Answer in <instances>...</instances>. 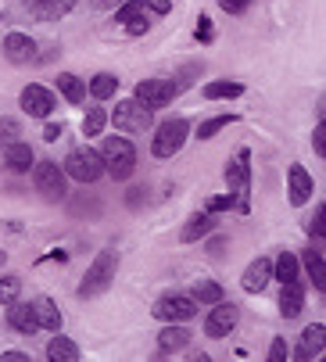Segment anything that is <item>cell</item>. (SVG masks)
<instances>
[{
    "instance_id": "cell-1",
    "label": "cell",
    "mask_w": 326,
    "mask_h": 362,
    "mask_svg": "<svg viewBox=\"0 0 326 362\" xmlns=\"http://www.w3.org/2000/svg\"><path fill=\"white\" fill-rule=\"evenodd\" d=\"M100 162H104V173L112 180H129L133 169H136V151L126 136H107L104 147H100Z\"/></svg>"
},
{
    "instance_id": "cell-2",
    "label": "cell",
    "mask_w": 326,
    "mask_h": 362,
    "mask_svg": "<svg viewBox=\"0 0 326 362\" xmlns=\"http://www.w3.org/2000/svg\"><path fill=\"white\" fill-rule=\"evenodd\" d=\"M115 266H119L115 251H100V255L93 258V266L86 269L83 284H79V298H97V294H104L107 284L115 280Z\"/></svg>"
},
{
    "instance_id": "cell-3",
    "label": "cell",
    "mask_w": 326,
    "mask_h": 362,
    "mask_svg": "<svg viewBox=\"0 0 326 362\" xmlns=\"http://www.w3.org/2000/svg\"><path fill=\"white\" fill-rule=\"evenodd\" d=\"M151 122H154V112L144 108L136 97L133 100H119L115 112H112V126L119 133H144V129H151Z\"/></svg>"
},
{
    "instance_id": "cell-4",
    "label": "cell",
    "mask_w": 326,
    "mask_h": 362,
    "mask_svg": "<svg viewBox=\"0 0 326 362\" xmlns=\"http://www.w3.org/2000/svg\"><path fill=\"white\" fill-rule=\"evenodd\" d=\"M187 133H190L187 119H169V122H161V126H158V136H154V144H151L154 158H173V154L187 144Z\"/></svg>"
},
{
    "instance_id": "cell-5",
    "label": "cell",
    "mask_w": 326,
    "mask_h": 362,
    "mask_svg": "<svg viewBox=\"0 0 326 362\" xmlns=\"http://www.w3.org/2000/svg\"><path fill=\"white\" fill-rule=\"evenodd\" d=\"M72 180H79V183H93L100 173H104V162H100V154L97 151H90V147H76V151H69V158H65V165H62Z\"/></svg>"
},
{
    "instance_id": "cell-6",
    "label": "cell",
    "mask_w": 326,
    "mask_h": 362,
    "mask_svg": "<svg viewBox=\"0 0 326 362\" xmlns=\"http://www.w3.org/2000/svg\"><path fill=\"white\" fill-rule=\"evenodd\" d=\"M154 316L165 320V323H187L197 316V301L187 298V294H165L154 301Z\"/></svg>"
},
{
    "instance_id": "cell-7",
    "label": "cell",
    "mask_w": 326,
    "mask_h": 362,
    "mask_svg": "<svg viewBox=\"0 0 326 362\" xmlns=\"http://www.w3.org/2000/svg\"><path fill=\"white\" fill-rule=\"evenodd\" d=\"M180 93V86H173L169 79H144V83H136V100L144 108H165L169 100Z\"/></svg>"
},
{
    "instance_id": "cell-8",
    "label": "cell",
    "mask_w": 326,
    "mask_h": 362,
    "mask_svg": "<svg viewBox=\"0 0 326 362\" xmlns=\"http://www.w3.org/2000/svg\"><path fill=\"white\" fill-rule=\"evenodd\" d=\"M237 320H240V308H237V305L215 301V308H211L208 320H204V334H208V337H230V330L237 327Z\"/></svg>"
},
{
    "instance_id": "cell-9",
    "label": "cell",
    "mask_w": 326,
    "mask_h": 362,
    "mask_svg": "<svg viewBox=\"0 0 326 362\" xmlns=\"http://www.w3.org/2000/svg\"><path fill=\"white\" fill-rule=\"evenodd\" d=\"M33 183L47 197H65V169L58 162H40L33 169Z\"/></svg>"
},
{
    "instance_id": "cell-10",
    "label": "cell",
    "mask_w": 326,
    "mask_h": 362,
    "mask_svg": "<svg viewBox=\"0 0 326 362\" xmlns=\"http://www.w3.org/2000/svg\"><path fill=\"white\" fill-rule=\"evenodd\" d=\"M22 108H25L29 115H36V119H47V115L54 112V93L33 83V86L22 90Z\"/></svg>"
},
{
    "instance_id": "cell-11",
    "label": "cell",
    "mask_w": 326,
    "mask_h": 362,
    "mask_svg": "<svg viewBox=\"0 0 326 362\" xmlns=\"http://www.w3.org/2000/svg\"><path fill=\"white\" fill-rule=\"evenodd\" d=\"M269 280H273V262L269 258H255V262L244 269V291L248 294H258V291H265L269 287Z\"/></svg>"
},
{
    "instance_id": "cell-12",
    "label": "cell",
    "mask_w": 326,
    "mask_h": 362,
    "mask_svg": "<svg viewBox=\"0 0 326 362\" xmlns=\"http://www.w3.org/2000/svg\"><path fill=\"white\" fill-rule=\"evenodd\" d=\"M115 22H122L129 33H147V25H151V22H147V8L140 4V0H122Z\"/></svg>"
},
{
    "instance_id": "cell-13",
    "label": "cell",
    "mask_w": 326,
    "mask_h": 362,
    "mask_svg": "<svg viewBox=\"0 0 326 362\" xmlns=\"http://www.w3.org/2000/svg\"><path fill=\"white\" fill-rule=\"evenodd\" d=\"M4 54H8V62L25 65V62H33V54H36V43H33L25 33H11V36L4 40Z\"/></svg>"
},
{
    "instance_id": "cell-14",
    "label": "cell",
    "mask_w": 326,
    "mask_h": 362,
    "mask_svg": "<svg viewBox=\"0 0 326 362\" xmlns=\"http://www.w3.org/2000/svg\"><path fill=\"white\" fill-rule=\"evenodd\" d=\"M33 313H36V323L50 334H58L62 330V313H58V305H54L50 298H36L33 301Z\"/></svg>"
},
{
    "instance_id": "cell-15",
    "label": "cell",
    "mask_w": 326,
    "mask_h": 362,
    "mask_svg": "<svg viewBox=\"0 0 326 362\" xmlns=\"http://www.w3.org/2000/svg\"><path fill=\"white\" fill-rule=\"evenodd\" d=\"M4 165H8L11 173H29V165H33V147L22 144V140L8 144V147H4Z\"/></svg>"
},
{
    "instance_id": "cell-16",
    "label": "cell",
    "mask_w": 326,
    "mask_h": 362,
    "mask_svg": "<svg viewBox=\"0 0 326 362\" xmlns=\"http://www.w3.org/2000/svg\"><path fill=\"white\" fill-rule=\"evenodd\" d=\"M8 323H11L18 334H36V330H40L33 305H18V301H11V308H8Z\"/></svg>"
},
{
    "instance_id": "cell-17",
    "label": "cell",
    "mask_w": 326,
    "mask_h": 362,
    "mask_svg": "<svg viewBox=\"0 0 326 362\" xmlns=\"http://www.w3.org/2000/svg\"><path fill=\"white\" fill-rule=\"evenodd\" d=\"M301 308H305V291H301V284H298V280L284 284V294H280V313H284L287 320H294V316H301Z\"/></svg>"
},
{
    "instance_id": "cell-18",
    "label": "cell",
    "mask_w": 326,
    "mask_h": 362,
    "mask_svg": "<svg viewBox=\"0 0 326 362\" xmlns=\"http://www.w3.org/2000/svg\"><path fill=\"white\" fill-rule=\"evenodd\" d=\"M322 337H326V327H322V323L308 327V330H305V337H301L298 358H301V362H312L315 355H322Z\"/></svg>"
},
{
    "instance_id": "cell-19",
    "label": "cell",
    "mask_w": 326,
    "mask_h": 362,
    "mask_svg": "<svg viewBox=\"0 0 326 362\" xmlns=\"http://www.w3.org/2000/svg\"><path fill=\"white\" fill-rule=\"evenodd\" d=\"M47 358H50V362H76V358H79V344L58 334V337L47 344Z\"/></svg>"
},
{
    "instance_id": "cell-20",
    "label": "cell",
    "mask_w": 326,
    "mask_h": 362,
    "mask_svg": "<svg viewBox=\"0 0 326 362\" xmlns=\"http://www.w3.org/2000/svg\"><path fill=\"white\" fill-rule=\"evenodd\" d=\"M312 194V176L301 165H291V204H305Z\"/></svg>"
},
{
    "instance_id": "cell-21",
    "label": "cell",
    "mask_w": 326,
    "mask_h": 362,
    "mask_svg": "<svg viewBox=\"0 0 326 362\" xmlns=\"http://www.w3.org/2000/svg\"><path fill=\"white\" fill-rule=\"evenodd\" d=\"M187 341H190V334L183 327H176V323H169L165 330L158 334V344L165 348V351H180V348H187Z\"/></svg>"
},
{
    "instance_id": "cell-22",
    "label": "cell",
    "mask_w": 326,
    "mask_h": 362,
    "mask_svg": "<svg viewBox=\"0 0 326 362\" xmlns=\"http://www.w3.org/2000/svg\"><path fill=\"white\" fill-rule=\"evenodd\" d=\"M211 226H215L211 212H201V216H194V219H190V223L183 226V233H180V237H183V240L190 244V240H201L204 233H211Z\"/></svg>"
},
{
    "instance_id": "cell-23",
    "label": "cell",
    "mask_w": 326,
    "mask_h": 362,
    "mask_svg": "<svg viewBox=\"0 0 326 362\" xmlns=\"http://www.w3.org/2000/svg\"><path fill=\"white\" fill-rule=\"evenodd\" d=\"M58 90L65 93V100H72V105H79V100L86 97L83 79H79V76H72V72H62V76H58Z\"/></svg>"
},
{
    "instance_id": "cell-24",
    "label": "cell",
    "mask_w": 326,
    "mask_h": 362,
    "mask_svg": "<svg viewBox=\"0 0 326 362\" xmlns=\"http://www.w3.org/2000/svg\"><path fill=\"white\" fill-rule=\"evenodd\" d=\"M305 269H308V276H312V284L322 291L326 287V266H322V251H305Z\"/></svg>"
},
{
    "instance_id": "cell-25",
    "label": "cell",
    "mask_w": 326,
    "mask_h": 362,
    "mask_svg": "<svg viewBox=\"0 0 326 362\" xmlns=\"http://www.w3.org/2000/svg\"><path fill=\"white\" fill-rule=\"evenodd\" d=\"M76 8V0H36V11L40 18H62Z\"/></svg>"
},
{
    "instance_id": "cell-26",
    "label": "cell",
    "mask_w": 326,
    "mask_h": 362,
    "mask_svg": "<svg viewBox=\"0 0 326 362\" xmlns=\"http://www.w3.org/2000/svg\"><path fill=\"white\" fill-rule=\"evenodd\" d=\"M273 276L280 280V284H291V280H298V258L294 255H280L276 262H273Z\"/></svg>"
},
{
    "instance_id": "cell-27",
    "label": "cell",
    "mask_w": 326,
    "mask_h": 362,
    "mask_svg": "<svg viewBox=\"0 0 326 362\" xmlns=\"http://www.w3.org/2000/svg\"><path fill=\"white\" fill-rule=\"evenodd\" d=\"M115 90H119V79H115L112 72H97V76H93V83H90V93H93L97 100L112 97Z\"/></svg>"
},
{
    "instance_id": "cell-28",
    "label": "cell",
    "mask_w": 326,
    "mask_h": 362,
    "mask_svg": "<svg viewBox=\"0 0 326 362\" xmlns=\"http://www.w3.org/2000/svg\"><path fill=\"white\" fill-rule=\"evenodd\" d=\"M244 86L240 83H208L204 86V97L208 100H230V97H240Z\"/></svg>"
},
{
    "instance_id": "cell-29",
    "label": "cell",
    "mask_w": 326,
    "mask_h": 362,
    "mask_svg": "<svg viewBox=\"0 0 326 362\" xmlns=\"http://www.w3.org/2000/svg\"><path fill=\"white\" fill-rule=\"evenodd\" d=\"M107 126V112L104 108H90L83 119V136H100V129Z\"/></svg>"
},
{
    "instance_id": "cell-30",
    "label": "cell",
    "mask_w": 326,
    "mask_h": 362,
    "mask_svg": "<svg viewBox=\"0 0 326 362\" xmlns=\"http://www.w3.org/2000/svg\"><path fill=\"white\" fill-rule=\"evenodd\" d=\"M230 122H233V115H215V119H204V122L197 126V136H201V140H211L215 133H223Z\"/></svg>"
},
{
    "instance_id": "cell-31",
    "label": "cell",
    "mask_w": 326,
    "mask_h": 362,
    "mask_svg": "<svg viewBox=\"0 0 326 362\" xmlns=\"http://www.w3.org/2000/svg\"><path fill=\"white\" fill-rule=\"evenodd\" d=\"M194 301H208V305L223 301V287H219V284H211V280H197V287H194Z\"/></svg>"
},
{
    "instance_id": "cell-32",
    "label": "cell",
    "mask_w": 326,
    "mask_h": 362,
    "mask_svg": "<svg viewBox=\"0 0 326 362\" xmlns=\"http://www.w3.org/2000/svg\"><path fill=\"white\" fill-rule=\"evenodd\" d=\"M18 294H22V280L18 276H4V280H0V305L18 301Z\"/></svg>"
},
{
    "instance_id": "cell-33",
    "label": "cell",
    "mask_w": 326,
    "mask_h": 362,
    "mask_svg": "<svg viewBox=\"0 0 326 362\" xmlns=\"http://www.w3.org/2000/svg\"><path fill=\"white\" fill-rule=\"evenodd\" d=\"M18 140V122L15 119H0V144H15Z\"/></svg>"
},
{
    "instance_id": "cell-34",
    "label": "cell",
    "mask_w": 326,
    "mask_h": 362,
    "mask_svg": "<svg viewBox=\"0 0 326 362\" xmlns=\"http://www.w3.org/2000/svg\"><path fill=\"white\" fill-rule=\"evenodd\" d=\"M194 36H197L201 43H208V40L215 36V33H211V18H208V15H201V18H197V29H194Z\"/></svg>"
},
{
    "instance_id": "cell-35",
    "label": "cell",
    "mask_w": 326,
    "mask_h": 362,
    "mask_svg": "<svg viewBox=\"0 0 326 362\" xmlns=\"http://www.w3.org/2000/svg\"><path fill=\"white\" fill-rule=\"evenodd\" d=\"M140 4L151 11V15H169V8H173V0H140Z\"/></svg>"
},
{
    "instance_id": "cell-36",
    "label": "cell",
    "mask_w": 326,
    "mask_h": 362,
    "mask_svg": "<svg viewBox=\"0 0 326 362\" xmlns=\"http://www.w3.org/2000/svg\"><path fill=\"white\" fill-rule=\"evenodd\" d=\"M226 209H233V194H223V197L208 201V212H226Z\"/></svg>"
},
{
    "instance_id": "cell-37",
    "label": "cell",
    "mask_w": 326,
    "mask_h": 362,
    "mask_svg": "<svg viewBox=\"0 0 326 362\" xmlns=\"http://www.w3.org/2000/svg\"><path fill=\"white\" fill-rule=\"evenodd\" d=\"M287 355H291V351H287V341H280V337H276V341H273V348H269V362H284Z\"/></svg>"
},
{
    "instance_id": "cell-38",
    "label": "cell",
    "mask_w": 326,
    "mask_h": 362,
    "mask_svg": "<svg viewBox=\"0 0 326 362\" xmlns=\"http://www.w3.org/2000/svg\"><path fill=\"white\" fill-rule=\"evenodd\" d=\"M312 147H315L319 154H326V122H319V126H315V136H312Z\"/></svg>"
},
{
    "instance_id": "cell-39",
    "label": "cell",
    "mask_w": 326,
    "mask_h": 362,
    "mask_svg": "<svg viewBox=\"0 0 326 362\" xmlns=\"http://www.w3.org/2000/svg\"><path fill=\"white\" fill-rule=\"evenodd\" d=\"M223 4V11H230V15H240L244 8H248V0H219Z\"/></svg>"
},
{
    "instance_id": "cell-40",
    "label": "cell",
    "mask_w": 326,
    "mask_h": 362,
    "mask_svg": "<svg viewBox=\"0 0 326 362\" xmlns=\"http://www.w3.org/2000/svg\"><path fill=\"white\" fill-rule=\"evenodd\" d=\"M308 230H312L315 237H322V209H315V219L308 223Z\"/></svg>"
},
{
    "instance_id": "cell-41",
    "label": "cell",
    "mask_w": 326,
    "mask_h": 362,
    "mask_svg": "<svg viewBox=\"0 0 326 362\" xmlns=\"http://www.w3.org/2000/svg\"><path fill=\"white\" fill-rule=\"evenodd\" d=\"M58 136H62V122H58V126H54V122H50V126L43 129V140H50V144H54V140H58Z\"/></svg>"
},
{
    "instance_id": "cell-42",
    "label": "cell",
    "mask_w": 326,
    "mask_h": 362,
    "mask_svg": "<svg viewBox=\"0 0 326 362\" xmlns=\"http://www.w3.org/2000/svg\"><path fill=\"white\" fill-rule=\"evenodd\" d=\"M119 4H122V0H93V8H104V11L107 8H119Z\"/></svg>"
},
{
    "instance_id": "cell-43",
    "label": "cell",
    "mask_w": 326,
    "mask_h": 362,
    "mask_svg": "<svg viewBox=\"0 0 326 362\" xmlns=\"http://www.w3.org/2000/svg\"><path fill=\"white\" fill-rule=\"evenodd\" d=\"M4 358H8V362H25L29 355H25V351H4Z\"/></svg>"
},
{
    "instance_id": "cell-44",
    "label": "cell",
    "mask_w": 326,
    "mask_h": 362,
    "mask_svg": "<svg viewBox=\"0 0 326 362\" xmlns=\"http://www.w3.org/2000/svg\"><path fill=\"white\" fill-rule=\"evenodd\" d=\"M4 262H8V255H4V251H0V266H4Z\"/></svg>"
},
{
    "instance_id": "cell-45",
    "label": "cell",
    "mask_w": 326,
    "mask_h": 362,
    "mask_svg": "<svg viewBox=\"0 0 326 362\" xmlns=\"http://www.w3.org/2000/svg\"><path fill=\"white\" fill-rule=\"evenodd\" d=\"M22 4H29V8H36V0H22Z\"/></svg>"
}]
</instances>
